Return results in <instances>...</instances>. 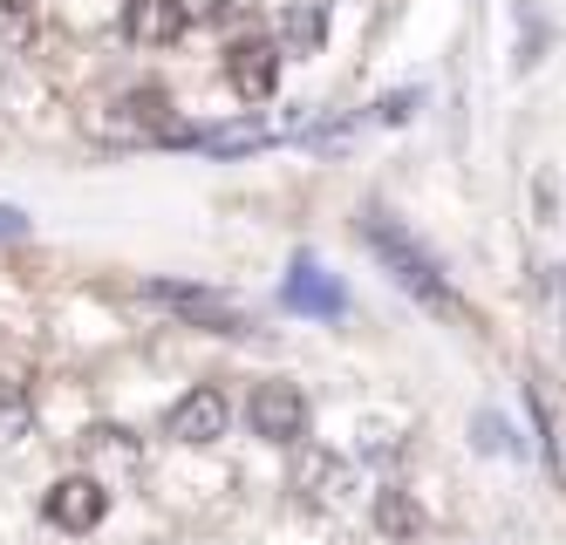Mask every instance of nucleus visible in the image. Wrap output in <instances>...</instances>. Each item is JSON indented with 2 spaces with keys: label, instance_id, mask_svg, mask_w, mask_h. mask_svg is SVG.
Segmentation results:
<instances>
[{
  "label": "nucleus",
  "instance_id": "14",
  "mask_svg": "<svg viewBox=\"0 0 566 545\" xmlns=\"http://www.w3.org/2000/svg\"><path fill=\"white\" fill-rule=\"evenodd\" d=\"M185 8H191V21H232L239 0H185Z\"/></svg>",
  "mask_w": 566,
  "mask_h": 545
},
{
  "label": "nucleus",
  "instance_id": "13",
  "mask_svg": "<svg viewBox=\"0 0 566 545\" xmlns=\"http://www.w3.org/2000/svg\"><path fill=\"white\" fill-rule=\"evenodd\" d=\"M34 430V409H28V396L21 389H0V443H21Z\"/></svg>",
  "mask_w": 566,
  "mask_h": 545
},
{
  "label": "nucleus",
  "instance_id": "15",
  "mask_svg": "<svg viewBox=\"0 0 566 545\" xmlns=\"http://www.w3.org/2000/svg\"><path fill=\"white\" fill-rule=\"evenodd\" d=\"M21 232H28V219H21V212H0V239H21Z\"/></svg>",
  "mask_w": 566,
  "mask_h": 545
},
{
  "label": "nucleus",
  "instance_id": "9",
  "mask_svg": "<svg viewBox=\"0 0 566 545\" xmlns=\"http://www.w3.org/2000/svg\"><path fill=\"white\" fill-rule=\"evenodd\" d=\"M294 484H301V497H335V491H342V457L307 450V457H301V471H294Z\"/></svg>",
  "mask_w": 566,
  "mask_h": 545
},
{
  "label": "nucleus",
  "instance_id": "7",
  "mask_svg": "<svg viewBox=\"0 0 566 545\" xmlns=\"http://www.w3.org/2000/svg\"><path fill=\"white\" fill-rule=\"evenodd\" d=\"M191 28L185 0H124V34L137 49H171V41Z\"/></svg>",
  "mask_w": 566,
  "mask_h": 545
},
{
  "label": "nucleus",
  "instance_id": "3",
  "mask_svg": "<svg viewBox=\"0 0 566 545\" xmlns=\"http://www.w3.org/2000/svg\"><path fill=\"white\" fill-rule=\"evenodd\" d=\"M144 301H157V307L185 314L191 327H212V334H239V307L226 301V293H212V286H178V280H150V286H144Z\"/></svg>",
  "mask_w": 566,
  "mask_h": 545
},
{
  "label": "nucleus",
  "instance_id": "6",
  "mask_svg": "<svg viewBox=\"0 0 566 545\" xmlns=\"http://www.w3.org/2000/svg\"><path fill=\"white\" fill-rule=\"evenodd\" d=\"M42 512H49V525H62V532H96L103 512H109V491H103L96 478H55L49 497H42Z\"/></svg>",
  "mask_w": 566,
  "mask_h": 545
},
{
  "label": "nucleus",
  "instance_id": "4",
  "mask_svg": "<svg viewBox=\"0 0 566 545\" xmlns=\"http://www.w3.org/2000/svg\"><path fill=\"white\" fill-rule=\"evenodd\" d=\"M226 82H232L247 103H266V96L280 90V41H266V34L232 41V49H226Z\"/></svg>",
  "mask_w": 566,
  "mask_h": 545
},
{
  "label": "nucleus",
  "instance_id": "1",
  "mask_svg": "<svg viewBox=\"0 0 566 545\" xmlns=\"http://www.w3.org/2000/svg\"><path fill=\"white\" fill-rule=\"evenodd\" d=\"M361 239H369V253L389 266V280L410 293L417 307H430V314H443V321H471V314H464V301L451 293V280H443V266H437V260H430L423 245L402 232L389 212H361Z\"/></svg>",
  "mask_w": 566,
  "mask_h": 545
},
{
  "label": "nucleus",
  "instance_id": "12",
  "mask_svg": "<svg viewBox=\"0 0 566 545\" xmlns=\"http://www.w3.org/2000/svg\"><path fill=\"white\" fill-rule=\"evenodd\" d=\"M34 41V8L28 0H0V49H28Z\"/></svg>",
  "mask_w": 566,
  "mask_h": 545
},
{
  "label": "nucleus",
  "instance_id": "2",
  "mask_svg": "<svg viewBox=\"0 0 566 545\" xmlns=\"http://www.w3.org/2000/svg\"><path fill=\"white\" fill-rule=\"evenodd\" d=\"M247 423L266 443H301L307 437V396L294 382H260L253 402H247Z\"/></svg>",
  "mask_w": 566,
  "mask_h": 545
},
{
  "label": "nucleus",
  "instance_id": "5",
  "mask_svg": "<svg viewBox=\"0 0 566 545\" xmlns=\"http://www.w3.org/2000/svg\"><path fill=\"white\" fill-rule=\"evenodd\" d=\"M226 423H232V409H226V396L206 382V389H191V396H178V402H171L165 437H171V443H219V437H226Z\"/></svg>",
  "mask_w": 566,
  "mask_h": 545
},
{
  "label": "nucleus",
  "instance_id": "11",
  "mask_svg": "<svg viewBox=\"0 0 566 545\" xmlns=\"http://www.w3.org/2000/svg\"><path fill=\"white\" fill-rule=\"evenodd\" d=\"M376 525H382L389 538H410V532L423 525V512L410 505V491H382V497H376Z\"/></svg>",
  "mask_w": 566,
  "mask_h": 545
},
{
  "label": "nucleus",
  "instance_id": "8",
  "mask_svg": "<svg viewBox=\"0 0 566 545\" xmlns=\"http://www.w3.org/2000/svg\"><path fill=\"white\" fill-rule=\"evenodd\" d=\"M287 307H301V314H321V321H342L348 314V293L321 273L307 253L294 260V273H287Z\"/></svg>",
  "mask_w": 566,
  "mask_h": 545
},
{
  "label": "nucleus",
  "instance_id": "10",
  "mask_svg": "<svg viewBox=\"0 0 566 545\" xmlns=\"http://www.w3.org/2000/svg\"><path fill=\"white\" fill-rule=\"evenodd\" d=\"M321 34H328V14H321V0H294L287 8V49L294 55H314Z\"/></svg>",
  "mask_w": 566,
  "mask_h": 545
}]
</instances>
